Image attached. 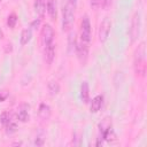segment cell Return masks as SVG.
<instances>
[{"mask_svg": "<svg viewBox=\"0 0 147 147\" xmlns=\"http://www.w3.org/2000/svg\"><path fill=\"white\" fill-rule=\"evenodd\" d=\"M80 99L84 103H87L90 100V88L87 82H83L80 86Z\"/></svg>", "mask_w": 147, "mask_h": 147, "instance_id": "13", "label": "cell"}, {"mask_svg": "<svg viewBox=\"0 0 147 147\" xmlns=\"http://www.w3.org/2000/svg\"><path fill=\"white\" fill-rule=\"evenodd\" d=\"M145 42H141L134 51V56H133V68L134 72L138 76L144 77L146 72V60H145Z\"/></svg>", "mask_w": 147, "mask_h": 147, "instance_id": "1", "label": "cell"}, {"mask_svg": "<svg viewBox=\"0 0 147 147\" xmlns=\"http://www.w3.org/2000/svg\"><path fill=\"white\" fill-rule=\"evenodd\" d=\"M1 37H2V31L0 30V38H1Z\"/></svg>", "mask_w": 147, "mask_h": 147, "instance_id": "29", "label": "cell"}, {"mask_svg": "<svg viewBox=\"0 0 147 147\" xmlns=\"http://www.w3.org/2000/svg\"><path fill=\"white\" fill-rule=\"evenodd\" d=\"M5 127H6V133H7V134H13V133L16 132V130H17V124H16L13 119H10V121L5 125Z\"/></svg>", "mask_w": 147, "mask_h": 147, "instance_id": "20", "label": "cell"}, {"mask_svg": "<svg viewBox=\"0 0 147 147\" xmlns=\"http://www.w3.org/2000/svg\"><path fill=\"white\" fill-rule=\"evenodd\" d=\"M102 100H103V96H102V95H96V96L92 100L91 107H90L91 113L95 114V113H98V111L100 110V108H101V106H102Z\"/></svg>", "mask_w": 147, "mask_h": 147, "instance_id": "12", "label": "cell"}, {"mask_svg": "<svg viewBox=\"0 0 147 147\" xmlns=\"http://www.w3.org/2000/svg\"><path fill=\"white\" fill-rule=\"evenodd\" d=\"M34 11L41 18L46 11V0H34Z\"/></svg>", "mask_w": 147, "mask_h": 147, "instance_id": "11", "label": "cell"}, {"mask_svg": "<svg viewBox=\"0 0 147 147\" xmlns=\"http://www.w3.org/2000/svg\"><path fill=\"white\" fill-rule=\"evenodd\" d=\"M110 5H111V0H103V2H102V8L108 9V8L110 7Z\"/></svg>", "mask_w": 147, "mask_h": 147, "instance_id": "26", "label": "cell"}, {"mask_svg": "<svg viewBox=\"0 0 147 147\" xmlns=\"http://www.w3.org/2000/svg\"><path fill=\"white\" fill-rule=\"evenodd\" d=\"M51 113H52V110H51V107L48 106V105H46V103H40V106H39V109H38V115H39V117L41 118V119H48L49 117H51Z\"/></svg>", "mask_w": 147, "mask_h": 147, "instance_id": "10", "label": "cell"}, {"mask_svg": "<svg viewBox=\"0 0 147 147\" xmlns=\"http://www.w3.org/2000/svg\"><path fill=\"white\" fill-rule=\"evenodd\" d=\"M29 105H26V103H23L21 107H20V109H18V111H17V118H18V121L20 122H23V123H25V122H28L29 121V118H30V116H29Z\"/></svg>", "mask_w": 147, "mask_h": 147, "instance_id": "9", "label": "cell"}, {"mask_svg": "<svg viewBox=\"0 0 147 147\" xmlns=\"http://www.w3.org/2000/svg\"><path fill=\"white\" fill-rule=\"evenodd\" d=\"M110 28H111V22L109 17H105L103 21L100 24L99 28V40L101 42H105L108 39L109 32H110Z\"/></svg>", "mask_w": 147, "mask_h": 147, "instance_id": "5", "label": "cell"}, {"mask_svg": "<svg viewBox=\"0 0 147 147\" xmlns=\"http://www.w3.org/2000/svg\"><path fill=\"white\" fill-rule=\"evenodd\" d=\"M47 13L51 17V20L56 18V0H47V6H46Z\"/></svg>", "mask_w": 147, "mask_h": 147, "instance_id": "14", "label": "cell"}, {"mask_svg": "<svg viewBox=\"0 0 147 147\" xmlns=\"http://www.w3.org/2000/svg\"><path fill=\"white\" fill-rule=\"evenodd\" d=\"M80 40L88 42L91 41V23L90 18L87 15H85L82 20V25H80Z\"/></svg>", "mask_w": 147, "mask_h": 147, "instance_id": "4", "label": "cell"}, {"mask_svg": "<svg viewBox=\"0 0 147 147\" xmlns=\"http://www.w3.org/2000/svg\"><path fill=\"white\" fill-rule=\"evenodd\" d=\"M109 127H111V118H110V117H106V118L99 124V130H100L101 136H102Z\"/></svg>", "mask_w": 147, "mask_h": 147, "instance_id": "18", "label": "cell"}, {"mask_svg": "<svg viewBox=\"0 0 147 147\" xmlns=\"http://www.w3.org/2000/svg\"><path fill=\"white\" fill-rule=\"evenodd\" d=\"M10 119H11V116H10V114H9L8 111L1 113V115H0V123H1L3 126H5Z\"/></svg>", "mask_w": 147, "mask_h": 147, "instance_id": "22", "label": "cell"}, {"mask_svg": "<svg viewBox=\"0 0 147 147\" xmlns=\"http://www.w3.org/2000/svg\"><path fill=\"white\" fill-rule=\"evenodd\" d=\"M102 2H103V0H91L90 5L93 9H99L100 7H102Z\"/></svg>", "mask_w": 147, "mask_h": 147, "instance_id": "23", "label": "cell"}, {"mask_svg": "<svg viewBox=\"0 0 147 147\" xmlns=\"http://www.w3.org/2000/svg\"><path fill=\"white\" fill-rule=\"evenodd\" d=\"M7 96H8V92H6V91L1 92V93H0V101H3Z\"/></svg>", "mask_w": 147, "mask_h": 147, "instance_id": "27", "label": "cell"}, {"mask_svg": "<svg viewBox=\"0 0 147 147\" xmlns=\"http://www.w3.org/2000/svg\"><path fill=\"white\" fill-rule=\"evenodd\" d=\"M0 2H1V0H0Z\"/></svg>", "mask_w": 147, "mask_h": 147, "instance_id": "30", "label": "cell"}, {"mask_svg": "<svg viewBox=\"0 0 147 147\" xmlns=\"http://www.w3.org/2000/svg\"><path fill=\"white\" fill-rule=\"evenodd\" d=\"M40 22H41V18H40V17H39V18H36L34 21L31 22V28H33V29H38L39 25H40Z\"/></svg>", "mask_w": 147, "mask_h": 147, "instance_id": "25", "label": "cell"}, {"mask_svg": "<svg viewBox=\"0 0 147 147\" xmlns=\"http://www.w3.org/2000/svg\"><path fill=\"white\" fill-rule=\"evenodd\" d=\"M102 138H103L107 142H109V144H113V142H115V141L117 140L116 133H115V131H114L111 127H109V129L102 134Z\"/></svg>", "mask_w": 147, "mask_h": 147, "instance_id": "15", "label": "cell"}, {"mask_svg": "<svg viewBox=\"0 0 147 147\" xmlns=\"http://www.w3.org/2000/svg\"><path fill=\"white\" fill-rule=\"evenodd\" d=\"M44 57L47 64H52L54 57H55V46L54 44H51L48 46H45V51H44Z\"/></svg>", "mask_w": 147, "mask_h": 147, "instance_id": "8", "label": "cell"}, {"mask_svg": "<svg viewBox=\"0 0 147 147\" xmlns=\"http://www.w3.org/2000/svg\"><path fill=\"white\" fill-rule=\"evenodd\" d=\"M76 51H77V55H78V59H79L80 63L85 64L86 61H87V56H88V42H85V41L80 40V42L77 44Z\"/></svg>", "mask_w": 147, "mask_h": 147, "instance_id": "7", "label": "cell"}, {"mask_svg": "<svg viewBox=\"0 0 147 147\" xmlns=\"http://www.w3.org/2000/svg\"><path fill=\"white\" fill-rule=\"evenodd\" d=\"M31 37H32V31L30 28L28 29H24L21 33V45H26L30 40H31Z\"/></svg>", "mask_w": 147, "mask_h": 147, "instance_id": "16", "label": "cell"}, {"mask_svg": "<svg viewBox=\"0 0 147 147\" xmlns=\"http://www.w3.org/2000/svg\"><path fill=\"white\" fill-rule=\"evenodd\" d=\"M140 26H141V22H140V14L138 11H136L133 14L132 17V22H131V30H130V36H131V42H136V40L139 38L140 34Z\"/></svg>", "mask_w": 147, "mask_h": 147, "instance_id": "3", "label": "cell"}, {"mask_svg": "<svg viewBox=\"0 0 147 147\" xmlns=\"http://www.w3.org/2000/svg\"><path fill=\"white\" fill-rule=\"evenodd\" d=\"M47 88H48V92H49L51 95H56L60 92V85L55 80H51L47 85Z\"/></svg>", "mask_w": 147, "mask_h": 147, "instance_id": "17", "label": "cell"}, {"mask_svg": "<svg viewBox=\"0 0 147 147\" xmlns=\"http://www.w3.org/2000/svg\"><path fill=\"white\" fill-rule=\"evenodd\" d=\"M41 39H42L44 46H48V45L53 44V40H54V30H53L52 25L44 24V26L41 29Z\"/></svg>", "mask_w": 147, "mask_h": 147, "instance_id": "6", "label": "cell"}, {"mask_svg": "<svg viewBox=\"0 0 147 147\" xmlns=\"http://www.w3.org/2000/svg\"><path fill=\"white\" fill-rule=\"evenodd\" d=\"M76 47H77L76 34H75V32H71L68 38V49H69V52H74L76 49Z\"/></svg>", "mask_w": 147, "mask_h": 147, "instance_id": "19", "label": "cell"}, {"mask_svg": "<svg viewBox=\"0 0 147 147\" xmlns=\"http://www.w3.org/2000/svg\"><path fill=\"white\" fill-rule=\"evenodd\" d=\"M16 23H17V16H16V14H10L9 16H8V18H7V25L10 28V29H13V28H15V25H16Z\"/></svg>", "mask_w": 147, "mask_h": 147, "instance_id": "21", "label": "cell"}, {"mask_svg": "<svg viewBox=\"0 0 147 147\" xmlns=\"http://www.w3.org/2000/svg\"><path fill=\"white\" fill-rule=\"evenodd\" d=\"M68 3L76 8V6H77V0H68Z\"/></svg>", "mask_w": 147, "mask_h": 147, "instance_id": "28", "label": "cell"}, {"mask_svg": "<svg viewBox=\"0 0 147 147\" xmlns=\"http://www.w3.org/2000/svg\"><path fill=\"white\" fill-rule=\"evenodd\" d=\"M75 20V7L67 3L63 8V18H62V28L64 31L69 30Z\"/></svg>", "mask_w": 147, "mask_h": 147, "instance_id": "2", "label": "cell"}, {"mask_svg": "<svg viewBox=\"0 0 147 147\" xmlns=\"http://www.w3.org/2000/svg\"><path fill=\"white\" fill-rule=\"evenodd\" d=\"M44 142H45V138H44L42 136H38V137L36 138L34 145H37V146H42V145H44Z\"/></svg>", "mask_w": 147, "mask_h": 147, "instance_id": "24", "label": "cell"}]
</instances>
